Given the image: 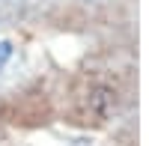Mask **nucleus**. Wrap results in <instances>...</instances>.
<instances>
[{"mask_svg":"<svg viewBox=\"0 0 149 146\" xmlns=\"http://www.w3.org/2000/svg\"><path fill=\"white\" fill-rule=\"evenodd\" d=\"M81 116H84V122H104V119L110 116V111L116 107V92L107 87V83L102 81H95L90 83L84 92H81Z\"/></svg>","mask_w":149,"mask_h":146,"instance_id":"obj_1","label":"nucleus"},{"mask_svg":"<svg viewBox=\"0 0 149 146\" xmlns=\"http://www.w3.org/2000/svg\"><path fill=\"white\" fill-rule=\"evenodd\" d=\"M9 57H12V42H0V69L9 63Z\"/></svg>","mask_w":149,"mask_h":146,"instance_id":"obj_2","label":"nucleus"}]
</instances>
